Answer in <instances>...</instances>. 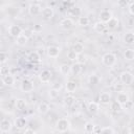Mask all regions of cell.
<instances>
[{
  "instance_id": "obj_1",
  "label": "cell",
  "mask_w": 134,
  "mask_h": 134,
  "mask_svg": "<svg viewBox=\"0 0 134 134\" xmlns=\"http://www.w3.org/2000/svg\"><path fill=\"white\" fill-rule=\"evenodd\" d=\"M102 63L107 67H112L116 63V55L113 52H106L102 57Z\"/></svg>"
},
{
  "instance_id": "obj_2",
  "label": "cell",
  "mask_w": 134,
  "mask_h": 134,
  "mask_svg": "<svg viewBox=\"0 0 134 134\" xmlns=\"http://www.w3.org/2000/svg\"><path fill=\"white\" fill-rule=\"evenodd\" d=\"M119 80L124 85H132L134 82V75L130 71H122L119 74Z\"/></svg>"
},
{
  "instance_id": "obj_3",
  "label": "cell",
  "mask_w": 134,
  "mask_h": 134,
  "mask_svg": "<svg viewBox=\"0 0 134 134\" xmlns=\"http://www.w3.org/2000/svg\"><path fill=\"white\" fill-rule=\"evenodd\" d=\"M70 128V122L67 118H59L55 122V129L59 132H66Z\"/></svg>"
},
{
  "instance_id": "obj_4",
  "label": "cell",
  "mask_w": 134,
  "mask_h": 134,
  "mask_svg": "<svg viewBox=\"0 0 134 134\" xmlns=\"http://www.w3.org/2000/svg\"><path fill=\"white\" fill-rule=\"evenodd\" d=\"M20 89L25 92V93H29V92H32L34 89H35V86H34V83L28 80V79H24L21 84H20Z\"/></svg>"
},
{
  "instance_id": "obj_5",
  "label": "cell",
  "mask_w": 134,
  "mask_h": 134,
  "mask_svg": "<svg viewBox=\"0 0 134 134\" xmlns=\"http://www.w3.org/2000/svg\"><path fill=\"white\" fill-rule=\"evenodd\" d=\"M8 34H9L10 37H13V38L16 39V38H18L19 36H21L23 34V28L21 26H19V25L12 24L8 27Z\"/></svg>"
},
{
  "instance_id": "obj_6",
  "label": "cell",
  "mask_w": 134,
  "mask_h": 134,
  "mask_svg": "<svg viewBox=\"0 0 134 134\" xmlns=\"http://www.w3.org/2000/svg\"><path fill=\"white\" fill-rule=\"evenodd\" d=\"M113 15H112V12L109 10V9H103L99 12V15H98V18H99V21L103 22L104 24H107L111 19H112Z\"/></svg>"
},
{
  "instance_id": "obj_7",
  "label": "cell",
  "mask_w": 134,
  "mask_h": 134,
  "mask_svg": "<svg viewBox=\"0 0 134 134\" xmlns=\"http://www.w3.org/2000/svg\"><path fill=\"white\" fill-rule=\"evenodd\" d=\"M13 122L8 119V118H2L0 121V130L2 133H7L12 130L13 128Z\"/></svg>"
},
{
  "instance_id": "obj_8",
  "label": "cell",
  "mask_w": 134,
  "mask_h": 134,
  "mask_svg": "<svg viewBox=\"0 0 134 134\" xmlns=\"http://www.w3.org/2000/svg\"><path fill=\"white\" fill-rule=\"evenodd\" d=\"M51 76H52V74H51V72H50L48 69H44V70H42V71L39 73V80H40V82L43 83V84L49 83L50 80H51Z\"/></svg>"
},
{
  "instance_id": "obj_9",
  "label": "cell",
  "mask_w": 134,
  "mask_h": 134,
  "mask_svg": "<svg viewBox=\"0 0 134 134\" xmlns=\"http://www.w3.org/2000/svg\"><path fill=\"white\" fill-rule=\"evenodd\" d=\"M60 26H61V28L68 30V29H70V28H72L74 26V22H73V20L71 18L66 17V18H63L60 21Z\"/></svg>"
},
{
  "instance_id": "obj_10",
  "label": "cell",
  "mask_w": 134,
  "mask_h": 134,
  "mask_svg": "<svg viewBox=\"0 0 134 134\" xmlns=\"http://www.w3.org/2000/svg\"><path fill=\"white\" fill-rule=\"evenodd\" d=\"M46 51H47V55H48L49 58H52V59L58 58L59 54H60V48H59L58 46H55V45H50V46H48V48H47Z\"/></svg>"
},
{
  "instance_id": "obj_11",
  "label": "cell",
  "mask_w": 134,
  "mask_h": 134,
  "mask_svg": "<svg viewBox=\"0 0 134 134\" xmlns=\"http://www.w3.org/2000/svg\"><path fill=\"white\" fill-rule=\"evenodd\" d=\"M27 9H28V14L31 15V16H37V15H39L40 13H42L41 6H40L39 4H37V3H31V4H29V6H28Z\"/></svg>"
},
{
  "instance_id": "obj_12",
  "label": "cell",
  "mask_w": 134,
  "mask_h": 134,
  "mask_svg": "<svg viewBox=\"0 0 134 134\" xmlns=\"http://www.w3.org/2000/svg\"><path fill=\"white\" fill-rule=\"evenodd\" d=\"M87 110L90 114H96L99 111V105L96 102H89L87 105Z\"/></svg>"
},
{
  "instance_id": "obj_13",
  "label": "cell",
  "mask_w": 134,
  "mask_h": 134,
  "mask_svg": "<svg viewBox=\"0 0 134 134\" xmlns=\"http://www.w3.org/2000/svg\"><path fill=\"white\" fill-rule=\"evenodd\" d=\"M27 125V121H26V118L23 117V116H19L17 118H15V121H14V126L18 129H24Z\"/></svg>"
},
{
  "instance_id": "obj_14",
  "label": "cell",
  "mask_w": 134,
  "mask_h": 134,
  "mask_svg": "<svg viewBox=\"0 0 134 134\" xmlns=\"http://www.w3.org/2000/svg\"><path fill=\"white\" fill-rule=\"evenodd\" d=\"M98 100L103 105H108L111 103V94L108 92H102L98 96Z\"/></svg>"
},
{
  "instance_id": "obj_15",
  "label": "cell",
  "mask_w": 134,
  "mask_h": 134,
  "mask_svg": "<svg viewBox=\"0 0 134 134\" xmlns=\"http://www.w3.org/2000/svg\"><path fill=\"white\" fill-rule=\"evenodd\" d=\"M42 16L44 17V19H47V20H49V19H51L52 17H53V15H54V12H53V8L51 7V6H46V7H44L43 9H42Z\"/></svg>"
},
{
  "instance_id": "obj_16",
  "label": "cell",
  "mask_w": 134,
  "mask_h": 134,
  "mask_svg": "<svg viewBox=\"0 0 134 134\" xmlns=\"http://www.w3.org/2000/svg\"><path fill=\"white\" fill-rule=\"evenodd\" d=\"M2 83H3V85H5V86H13L14 84H15V82H16V79H15V76L12 74V73H9V74H7V75H5V76H2Z\"/></svg>"
},
{
  "instance_id": "obj_17",
  "label": "cell",
  "mask_w": 134,
  "mask_h": 134,
  "mask_svg": "<svg viewBox=\"0 0 134 134\" xmlns=\"http://www.w3.org/2000/svg\"><path fill=\"white\" fill-rule=\"evenodd\" d=\"M49 110H50V106H49L47 103H45V102L40 103V104L38 105V107H37V111H38L40 114H46V113L49 112Z\"/></svg>"
},
{
  "instance_id": "obj_18",
  "label": "cell",
  "mask_w": 134,
  "mask_h": 134,
  "mask_svg": "<svg viewBox=\"0 0 134 134\" xmlns=\"http://www.w3.org/2000/svg\"><path fill=\"white\" fill-rule=\"evenodd\" d=\"M116 100L122 106V105L128 104L130 99H129V95H128L127 93H125V92H119V93L117 94V96H116Z\"/></svg>"
},
{
  "instance_id": "obj_19",
  "label": "cell",
  "mask_w": 134,
  "mask_h": 134,
  "mask_svg": "<svg viewBox=\"0 0 134 134\" xmlns=\"http://www.w3.org/2000/svg\"><path fill=\"white\" fill-rule=\"evenodd\" d=\"M15 107H16V109H17L18 111H23V110L26 109V107H27V103H26V100L23 99V98H18V99L16 100Z\"/></svg>"
},
{
  "instance_id": "obj_20",
  "label": "cell",
  "mask_w": 134,
  "mask_h": 134,
  "mask_svg": "<svg viewBox=\"0 0 134 134\" xmlns=\"http://www.w3.org/2000/svg\"><path fill=\"white\" fill-rule=\"evenodd\" d=\"M118 25H119V20H118V18H116V17H112V19L106 24V26H107L109 29H115V28L118 27Z\"/></svg>"
},
{
  "instance_id": "obj_21",
  "label": "cell",
  "mask_w": 134,
  "mask_h": 134,
  "mask_svg": "<svg viewBox=\"0 0 134 134\" xmlns=\"http://www.w3.org/2000/svg\"><path fill=\"white\" fill-rule=\"evenodd\" d=\"M59 71L63 75H68L71 72V66H69L68 64H61L59 66Z\"/></svg>"
},
{
  "instance_id": "obj_22",
  "label": "cell",
  "mask_w": 134,
  "mask_h": 134,
  "mask_svg": "<svg viewBox=\"0 0 134 134\" xmlns=\"http://www.w3.org/2000/svg\"><path fill=\"white\" fill-rule=\"evenodd\" d=\"M76 87H77V86H76V83H75L74 81L70 80V81H67V82H66V85H65L66 91L72 93V92H74V91L76 90Z\"/></svg>"
},
{
  "instance_id": "obj_23",
  "label": "cell",
  "mask_w": 134,
  "mask_h": 134,
  "mask_svg": "<svg viewBox=\"0 0 134 134\" xmlns=\"http://www.w3.org/2000/svg\"><path fill=\"white\" fill-rule=\"evenodd\" d=\"M74 103H75V97H74L73 95L69 94V95H66V96L64 97V105H65L66 107L70 108V107H72V106L74 105Z\"/></svg>"
},
{
  "instance_id": "obj_24",
  "label": "cell",
  "mask_w": 134,
  "mask_h": 134,
  "mask_svg": "<svg viewBox=\"0 0 134 134\" xmlns=\"http://www.w3.org/2000/svg\"><path fill=\"white\" fill-rule=\"evenodd\" d=\"M110 109H111L112 112H114V113H118V112L121 111L122 106H121L117 100H113V102L110 103Z\"/></svg>"
},
{
  "instance_id": "obj_25",
  "label": "cell",
  "mask_w": 134,
  "mask_h": 134,
  "mask_svg": "<svg viewBox=\"0 0 134 134\" xmlns=\"http://www.w3.org/2000/svg\"><path fill=\"white\" fill-rule=\"evenodd\" d=\"M124 42L126 44H133L134 43V32L128 31L124 36Z\"/></svg>"
},
{
  "instance_id": "obj_26",
  "label": "cell",
  "mask_w": 134,
  "mask_h": 134,
  "mask_svg": "<svg viewBox=\"0 0 134 134\" xmlns=\"http://www.w3.org/2000/svg\"><path fill=\"white\" fill-rule=\"evenodd\" d=\"M82 72V64L75 62L72 66H71V73L73 75H79Z\"/></svg>"
},
{
  "instance_id": "obj_27",
  "label": "cell",
  "mask_w": 134,
  "mask_h": 134,
  "mask_svg": "<svg viewBox=\"0 0 134 134\" xmlns=\"http://www.w3.org/2000/svg\"><path fill=\"white\" fill-rule=\"evenodd\" d=\"M93 28H94V30H95L96 32L102 34V32H103V31H105V29H106V24H104V23H103V22H100V21H97V22H95V23H94Z\"/></svg>"
},
{
  "instance_id": "obj_28",
  "label": "cell",
  "mask_w": 134,
  "mask_h": 134,
  "mask_svg": "<svg viewBox=\"0 0 134 134\" xmlns=\"http://www.w3.org/2000/svg\"><path fill=\"white\" fill-rule=\"evenodd\" d=\"M28 60H29L31 63H38V62L41 61V57H40V54H39L37 51H32V52L29 53Z\"/></svg>"
},
{
  "instance_id": "obj_29",
  "label": "cell",
  "mask_w": 134,
  "mask_h": 134,
  "mask_svg": "<svg viewBox=\"0 0 134 134\" xmlns=\"http://www.w3.org/2000/svg\"><path fill=\"white\" fill-rule=\"evenodd\" d=\"M90 23V19L87 16H81L77 19V24L80 26H88Z\"/></svg>"
},
{
  "instance_id": "obj_30",
  "label": "cell",
  "mask_w": 134,
  "mask_h": 134,
  "mask_svg": "<svg viewBox=\"0 0 134 134\" xmlns=\"http://www.w3.org/2000/svg\"><path fill=\"white\" fill-rule=\"evenodd\" d=\"M124 57L127 61H132L134 60V49L132 48H127L124 52Z\"/></svg>"
},
{
  "instance_id": "obj_31",
  "label": "cell",
  "mask_w": 134,
  "mask_h": 134,
  "mask_svg": "<svg viewBox=\"0 0 134 134\" xmlns=\"http://www.w3.org/2000/svg\"><path fill=\"white\" fill-rule=\"evenodd\" d=\"M77 55H80V54H82L83 52H84V45L81 43V42H77V43H75L74 45H73V49H72Z\"/></svg>"
},
{
  "instance_id": "obj_32",
  "label": "cell",
  "mask_w": 134,
  "mask_h": 134,
  "mask_svg": "<svg viewBox=\"0 0 134 134\" xmlns=\"http://www.w3.org/2000/svg\"><path fill=\"white\" fill-rule=\"evenodd\" d=\"M94 128H95V125L92 121H87L84 125V131L86 133H93L94 132Z\"/></svg>"
},
{
  "instance_id": "obj_33",
  "label": "cell",
  "mask_w": 134,
  "mask_h": 134,
  "mask_svg": "<svg viewBox=\"0 0 134 134\" xmlns=\"http://www.w3.org/2000/svg\"><path fill=\"white\" fill-rule=\"evenodd\" d=\"M68 14L71 15V16H75V17H77V16L81 15V8H80L79 6L73 5V6H71L70 8H68Z\"/></svg>"
},
{
  "instance_id": "obj_34",
  "label": "cell",
  "mask_w": 134,
  "mask_h": 134,
  "mask_svg": "<svg viewBox=\"0 0 134 134\" xmlns=\"http://www.w3.org/2000/svg\"><path fill=\"white\" fill-rule=\"evenodd\" d=\"M27 41H28V39H27L26 37H24L23 35L19 36V37H18V38H16V40H15L16 44H17V45H19V46H24V45L27 43Z\"/></svg>"
},
{
  "instance_id": "obj_35",
  "label": "cell",
  "mask_w": 134,
  "mask_h": 134,
  "mask_svg": "<svg viewBox=\"0 0 134 134\" xmlns=\"http://www.w3.org/2000/svg\"><path fill=\"white\" fill-rule=\"evenodd\" d=\"M98 82H99V77H98L96 74H91V75H89V77H88V83H89L91 86L97 85Z\"/></svg>"
},
{
  "instance_id": "obj_36",
  "label": "cell",
  "mask_w": 134,
  "mask_h": 134,
  "mask_svg": "<svg viewBox=\"0 0 134 134\" xmlns=\"http://www.w3.org/2000/svg\"><path fill=\"white\" fill-rule=\"evenodd\" d=\"M59 95H60V91H59V89H55V88H51V89H49V91H48V96H49L51 99H55V98H58Z\"/></svg>"
},
{
  "instance_id": "obj_37",
  "label": "cell",
  "mask_w": 134,
  "mask_h": 134,
  "mask_svg": "<svg viewBox=\"0 0 134 134\" xmlns=\"http://www.w3.org/2000/svg\"><path fill=\"white\" fill-rule=\"evenodd\" d=\"M8 60V54L5 52V51H1L0 52V64L1 65H4Z\"/></svg>"
},
{
  "instance_id": "obj_38",
  "label": "cell",
  "mask_w": 134,
  "mask_h": 134,
  "mask_svg": "<svg viewBox=\"0 0 134 134\" xmlns=\"http://www.w3.org/2000/svg\"><path fill=\"white\" fill-rule=\"evenodd\" d=\"M100 134H115V131L111 127H104L100 129Z\"/></svg>"
},
{
  "instance_id": "obj_39",
  "label": "cell",
  "mask_w": 134,
  "mask_h": 134,
  "mask_svg": "<svg viewBox=\"0 0 134 134\" xmlns=\"http://www.w3.org/2000/svg\"><path fill=\"white\" fill-rule=\"evenodd\" d=\"M24 37H26L27 39H30L32 36H34V30L30 29V28H24L23 29V34H22Z\"/></svg>"
},
{
  "instance_id": "obj_40",
  "label": "cell",
  "mask_w": 134,
  "mask_h": 134,
  "mask_svg": "<svg viewBox=\"0 0 134 134\" xmlns=\"http://www.w3.org/2000/svg\"><path fill=\"white\" fill-rule=\"evenodd\" d=\"M9 70H10V69H9L7 66L2 65L1 68H0V74H1V76H5V75L9 74Z\"/></svg>"
},
{
  "instance_id": "obj_41",
  "label": "cell",
  "mask_w": 134,
  "mask_h": 134,
  "mask_svg": "<svg viewBox=\"0 0 134 134\" xmlns=\"http://www.w3.org/2000/svg\"><path fill=\"white\" fill-rule=\"evenodd\" d=\"M124 88H125V85L122 84V83H116L115 85H114V90L116 91V92H122L124 91Z\"/></svg>"
},
{
  "instance_id": "obj_42",
  "label": "cell",
  "mask_w": 134,
  "mask_h": 134,
  "mask_svg": "<svg viewBox=\"0 0 134 134\" xmlns=\"http://www.w3.org/2000/svg\"><path fill=\"white\" fill-rule=\"evenodd\" d=\"M67 58H68L70 61H74V60L77 59V54H76L73 50H70V51L67 52Z\"/></svg>"
},
{
  "instance_id": "obj_43",
  "label": "cell",
  "mask_w": 134,
  "mask_h": 134,
  "mask_svg": "<svg viewBox=\"0 0 134 134\" xmlns=\"http://www.w3.org/2000/svg\"><path fill=\"white\" fill-rule=\"evenodd\" d=\"M128 10L132 16H134V2H130L128 4Z\"/></svg>"
},
{
  "instance_id": "obj_44",
  "label": "cell",
  "mask_w": 134,
  "mask_h": 134,
  "mask_svg": "<svg viewBox=\"0 0 134 134\" xmlns=\"http://www.w3.org/2000/svg\"><path fill=\"white\" fill-rule=\"evenodd\" d=\"M128 4H129V3H128V1H126V0H120V1L117 2V5H119V6H121V7H124V6L128 5Z\"/></svg>"
},
{
  "instance_id": "obj_45",
  "label": "cell",
  "mask_w": 134,
  "mask_h": 134,
  "mask_svg": "<svg viewBox=\"0 0 134 134\" xmlns=\"http://www.w3.org/2000/svg\"><path fill=\"white\" fill-rule=\"evenodd\" d=\"M24 134H36V132H35L34 129H31V128H27V129H25Z\"/></svg>"
},
{
  "instance_id": "obj_46",
  "label": "cell",
  "mask_w": 134,
  "mask_h": 134,
  "mask_svg": "<svg viewBox=\"0 0 134 134\" xmlns=\"http://www.w3.org/2000/svg\"><path fill=\"white\" fill-rule=\"evenodd\" d=\"M129 133H130V134H134V126L130 127V129H129Z\"/></svg>"
},
{
  "instance_id": "obj_47",
  "label": "cell",
  "mask_w": 134,
  "mask_h": 134,
  "mask_svg": "<svg viewBox=\"0 0 134 134\" xmlns=\"http://www.w3.org/2000/svg\"><path fill=\"white\" fill-rule=\"evenodd\" d=\"M100 129H102V128H100ZM100 129L98 128V126H96V125H95V128H94V132H96V133H97V132H99V133H100Z\"/></svg>"
},
{
  "instance_id": "obj_48",
  "label": "cell",
  "mask_w": 134,
  "mask_h": 134,
  "mask_svg": "<svg viewBox=\"0 0 134 134\" xmlns=\"http://www.w3.org/2000/svg\"><path fill=\"white\" fill-rule=\"evenodd\" d=\"M35 29H37V30H39V29H40V26H38V25H37V26L35 27Z\"/></svg>"
},
{
  "instance_id": "obj_49",
  "label": "cell",
  "mask_w": 134,
  "mask_h": 134,
  "mask_svg": "<svg viewBox=\"0 0 134 134\" xmlns=\"http://www.w3.org/2000/svg\"><path fill=\"white\" fill-rule=\"evenodd\" d=\"M74 134H79V133H74Z\"/></svg>"
},
{
  "instance_id": "obj_50",
  "label": "cell",
  "mask_w": 134,
  "mask_h": 134,
  "mask_svg": "<svg viewBox=\"0 0 134 134\" xmlns=\"http://www.w3.org/2000/svg\"><path fill=\"white\" fill-rule=\"evenodd\" d=\"M133 49H134V48H133Z\"/></svg>"
}]
</instances>
